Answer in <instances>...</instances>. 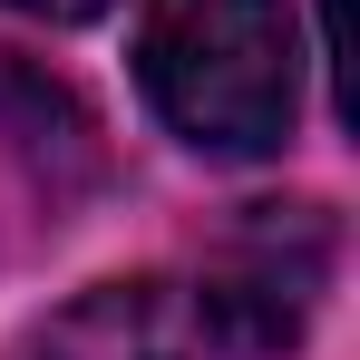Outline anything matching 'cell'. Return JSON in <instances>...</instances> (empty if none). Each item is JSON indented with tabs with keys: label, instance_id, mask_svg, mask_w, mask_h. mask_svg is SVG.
Segmentation results:
<instances>
[{
	"label": "cell",
	"instance_id": "6da1fadb",
	"mask_svg": "<svg viewBox=\"0 0 360 360\" xmlns=\"http://www.w3.org/2000/svg\"><path fill=\"white\" fill-rule=\"evenodd\" d=\"M136 88L195 156H283L302 117L292 0H136Z\"/></svg>",
	"mask_w": 360,
	"mask_h": 360
},
{
	"label": "cell",
	"instance_id": "7a4b0ae2",
	"mask_svg": "<svg viewBox=\"0 0 360 360\" xmlns=\"http://www.w3.org/2000/svg\"><path fill=\"white\" fill-rule=\"evenodd\" d=\"M98 185V127L59 78L20 68L0 49V263L49 243Z\"/></svg>",
	"mask_w": 360,
	"mask_h": 360
},
{
	"label": "cell",
	"instance_id": "3957f363",
	"mask_svg": "<svg viewBox=\"0 0 360 360\" xmlns=\"http://www.w3.org/2000/svg\"><path fill=\"white\" fill-rule=\"evenodd\" d=\"M205 292H214V311L234 321V341L253 360L302 341V321L331 292V214L321 205H243V224L224 234Z\"/></svg>",
	"mask_w": 360,
	"mask_h": 360
},
{
	"label": "cell",
	"instance_id": "277c9868",
	"mask_svg": "<svg viewBox=\"0 0 360 360\" xmlns=\"http://www.w3.org/2000/svg\"><path fill=\"white\" fill-rule=\"evenodd\" d=\"M30 360H253V351L234 341V321L214 311L205 283L127 273V283H88L30 341Z\"/></svg>",
	"mask_w": 360,
	"mask_h": 360
},
{
	"label": "cell",
	"instance_id": "5b68a950",
	"mask_svg": "<svg viewBox=\"0 0 360 360\" xmlns=\"http://www.w3.org/2000/svg\"><path fill=\"white\" fill-rule=\"evenodd\" d=\"M0 10H20V20H49V30H78V20H98V10H117V0H0Z\"/></svg>",
	"mask_w": 360,
	"mask_h": 360
}]
</instances>
